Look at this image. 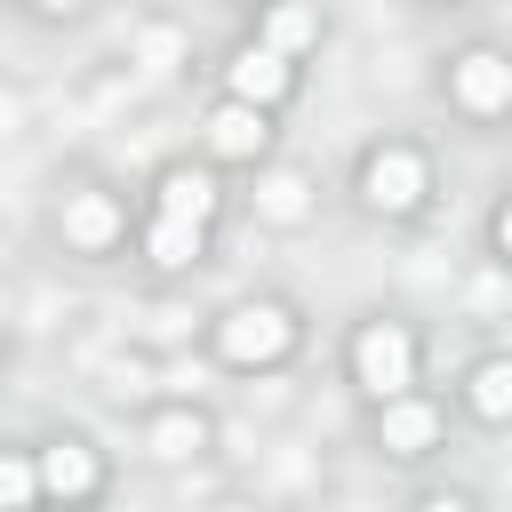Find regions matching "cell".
<instances>
[{
	"mask_svg": "<svg viewBox=\"0 0 512 512\" xmlns=\"http://www.w3.org/2000/svg\"><path fill=\"white\" fill-rule=\"evenodd\" d=\"M216 216V184L176 168L160 184V216H152V264H192L200 256V224Z\"/></svg>",
	"mask_w": 512,
	"mask_h": 512,
	"instance_id": "1",
	"label": "cell"
},
{
	"mask_svg": "<svg viewBox=\"0 0 512 512\" xmlns=\"http://www.w3.org/2000/svg\"><path fill=\"white\" fill-rule=\"evenodd\" d=\"M288 312L280 304H240V312H224V328H216V352L232 360V368H264V360H280L288 352Z\"/></svg>",
	"mask_w": 512,
	"mask_h": 512,
	"instance_id": "2",
	"label": "cell"
},
{
	"mask_svg": "<svg viewBox=\"0 0 512 512\" xmlns=\"http://www.w3.org/2000/svg\"><path fill=\"white\" fill-rule=\"evenodd\" d=\"M352 368H360V384H368L376 400H392V392H408V368H416V352H408V336L384 320V328H360V344H352Z\"/></svg>",
	"mask_w": 512,
	"mask_h": 512,
	"instance_id": "3",
	"label": "cell"
},
{
	"mask_svg": "<svg viewBox=\"0 0 512 512\" xmlns=\"http://www.w3.org/2000/svg\"><path fill=\"white\" fill-rule=\"evenodd\" d=\"M360 184H368V200H376V208H392V216H400V208H416V200H424V160H416V152H400V144H384V152L368 160V176H360Z\"/></svg>",
	"mask_w": 512,
	"mask_h": 512,
	"instance_id": "4",
	"label": "cell"
},
{
	"mask_svg": "<svg viewBox=\"0 0 512 512\" xmlns=\"http://www.w3.org/2000/svg\"><path fill=\"white\" fill-rule=\"evenodd\" d=\"M456 104H464V112H504V104H512V64L488 56V48L456 56Z\"/></svg>",
	"mask_w": 512,
	"mask_h": 512,
	"instance_id": "5",
	"label": "cell"
},
{
	"mask_svg": "<svg viewBox=\"0 0 512 512\" xmlns=\"http://www.w3.org/2000/svg\"><path fill=\"white\" fill-rule=\"evenodd\" d=\"M432 440H440V408L392 392V400H384V448H392V456H424Z\"/></svg>",
	"mask_w": 512,
	"mask_h": 512,
	"instance_id": "6",
	"label": "cell"
},
{
	"mask_svg": "<svg viewBox=\"0 0 512 512\" xmlns=\"http://www.w3.org/2000/svg\"><path fill=\"white\" fill-rule=\"evenodd\" d=\"M280 88H288V56L280 48H240L232 56V96L240 104H272Z\"/></svg>",
	"mask_w": 512,
	"mask_h": 512,
	"instance_id": "7",
	"label": "cell"
},
{
	"mask_svg": "<svg viewBox=\"0 0 512 512\" xmlns=\"http://www.w3.org/2000/svg\"><path fill=\"white\" fill-rule=\"evenodd\" d=\"M208 144H216L224 160H248V152H264V104H224V112L208 120Z\"/></svg>",
	"mask_w": 512,
	"mask_h": 512,
	"instance_id": "8",
	"label": "cell"
},
{
	"mask_svg": "<svg viewBox=\"0 0 512 512\" xmlns=\"http://www.w3.org/2000/svg\"><path fill=\"white\" fill-rule=\"evenodd\" d=\"M112 232H120V208H112L104 192H72V200H64V240H72V248H104Z\"/></svg>",
	"mask_w": 512,
	"mask_h": 512,
	"instance_id": "9",
	"label": "cell"
},
{
	"mask_svg": "<svg viewBox=\"0 0 512 512\" xmlns=\"http://www.w3.org/2000/svg\"><path fill=\"white\" fill-rule=\"evenodd\" d=\"M40 488H56V496H88V488H96V456L72 448V440L48 448V456H40Z\"/></svg>",
	"mask_w": 512,
	"mask_h": 512,
	"instance_id": "10",
	"label": "cell"
},
{
	"mask_svg": "<svg viewBox=\"0 0 512 512\" xmlns=\"http://www.w3.org/2000/svg\"><path fill=\"white\" fill-rule=\"evenodd\" d=\"M472 408H480V416H496V424L512 416V360H488V368L472 376Z\"/></svg>",
	"mask_w": 512,
	"mask_h": 512,
	"instance_id": "11",
	"label": "cell"
},
{
	"mask_svg": "<svg viewBox=\"0 0 512 512\" xmlns=\"http://www.w3.org/2000/svg\"><path fill=\"white\" fill-rule=\"evenodd\" d=\"M200 440H208V432H200V416H184V408L152 424V456H192Z\"/></svg>",
	"mask_w": 512,
	"mask_h": 512,
	"instance_id": "12",
	"label": "cell"
},
{
	"mask_svg": "<svg viewBox=\"0 0 512 512\" xmlns=\"http://www.w3.org/2000/svg\"><path fill=\"white\" fill-rule=\"evenodd\" d=\"M264 40H272L280 56H288V48H304V40H312V8H296V0H280V8H272V24H264Z\"/></svg>",
	"mask_w": 512,
	"mask_h": 512,
	"instance_id": "13",
	"label": "cell"
},
{
	"mask_svg": "<svg viewBox=\"0 0 512 512\" xmlns=\"http://www.w3.org/2000/svg\"><path fill=\"white\" fill-rule=\"evenodd\" d=\"M264 216L272 224H296L304 216V176H264Z\"/></svg>",
	"mask_w": 512,
	"mask_h": 512,
	"instance_id": "14",
	"label": "cell"
},
{
	"mask_svg": "<svg viewBox=\"0 0 512 512\" xmlns=\"http://www.w3.org/2000/svg\"><path fill=\"white\" fill-rule=\"evenodd\" d=\"M32 488H40V472H32L24 456H0V504H24Z\"/></svg>",
	"mask_w": 512,
	"mask_h": 512,
	"instance_id": "15",
	"label": "cell"
},
{
	"mask_svg": "<svg viewBox=\"0 0 512 512\" xmlns=\"http://www.w3.org/2000/svg\"><path fill=\"white\" fill-rule=\"evenodd\" d=\"M496 248L512 256V200H504V216H496Z\"/></svg>",
	"mask_w": 512,
	"mask_h": 512,
	"instance_id": "16",
	"label": "cell"
},
{
	"mask_svg": "<svg viewBox=\"0 0 512 512\" xmlns=\"http://www.w3.org/2000/svg\"><path fill=\"white\" fill-rule=\"evenodd\" d=\"M40 8H80V0H40Z\"/></svg>",
	"mask_w": 512,
	"mask_h": 512,
	"instance_id": "17",
	"label": "cell"
}]
</instances>
